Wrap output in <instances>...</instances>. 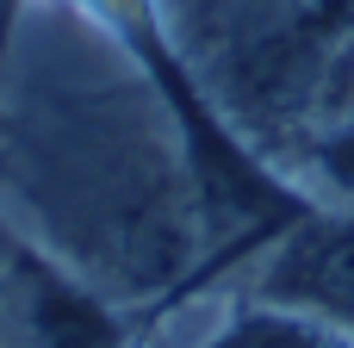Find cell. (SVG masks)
I'll use <instances>...</instances> for the list:
<instances>
[{
  "label": "cell",
  "instance_id": "1",
  "mask_svg": "<svg viewBox=\"0 0 354 348\" xmlns=\"http://www.w3.org/2000/svg\"><path fill=\"white\" fill-rule=\"evenodd\" d=\"M255 299L354 330V205L317 199L255 262Z\"/></svg>",
  "mask_w": 354,
  "mask_h": 348
},
{
  "label": "cell",
  "instance_id": "2",
  "mask_svg": "<svg viewBox=\"0 0 354 348\" xmlns=\"http://www.w3.org/2000/svg\"><path fill=\"white\" fill-rule=\"evenodd\" d=\"M0 311L6 348H131L118 305L37 249H12L0 262Z\"/></svg>",
  "mask_w": 354,
  "mask_h": 348
},
{
  "label": "cell",
  "instance_id": "3",
  "mask_svg": "<svg viewBox=\"0 0 354 348\" xmlns=\"http://www.w3.org/2000/svg\"><path fill=\"white\" fill-rule=\"evenodd\" d=\"M212 348H354V330L324 324V318H311V311H286V305L249 299Z\"/></svg>",
  "mask_w": 354,
  "mask_h": 348
},
{
  "label": "cell",
  "instance_id": "4",
  "mask_svg": "<svg viewBox=\"0 0 354 348\" xmlns=\"http://www.w3.org/2000/svg\"><path fill=\"white\" fill-rule=\"evenodd\" d=\"M299 187H305L311 199L354 205V100L305 143V156H299Z\"/></svg>",
  "mask_w": 354,
  "mask_h": 348
}]
</instances>
